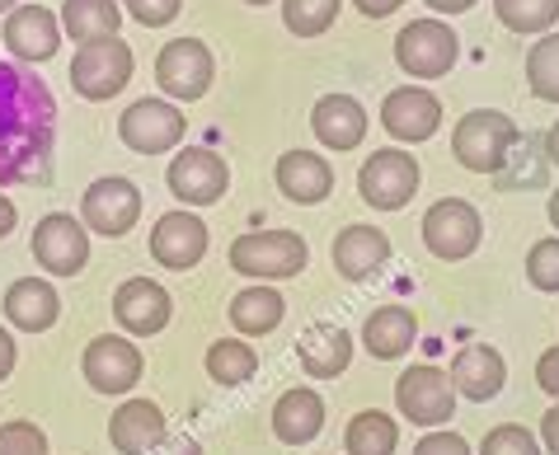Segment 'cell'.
<instances>
[{"instance_id":"obj_1","label":"cell","mask_w":559,"mask_h":455,"mask_svg":"<svg viewBox=\"0 0 559 455\" xmlns=\"http://www.w3.org/2000/svg\"><path fill=\"white\" fill-rule=\"evenodd\" d=\"M52 113L48 85L0 61V183L43 175L52 146Z\"/></svg>"},{"instance_id":"obj_2","label":"cell","mask_w":559,"mask_h":455,"mask_svg":"<svg viewBox=\"0 0 559 455\" xmlns=\"http://www.w3.org/2000/svg\"><path fill=\"white\" fill-rule=\"evenodd\" d=\"M522 141V128L499 108H475L465 113L452 132V155L471 169V175H499L512 146Z\"/></svg>"},{"instance_id":"obj_3","label":"cell","mask_w":559,"mask_h":455,"mask_svg":"<svg viewBox=\"0 0 559 455\" xmlns=\"http://www.w3.org/2000/svg\"><path fill=\"white\" fill-rule=\"evenodd\" d=\"M310 263V249L297 230H245L230 244V268L254 277V282H277V277H297Z\"/></svg>"},{"instance_id":"obj_4","label":"cell","mask_w":559,"mask_h":455,"mask_svg":"<svg viewBox=\"0 0 559 455\" xmlns=\"http://www.w3.org/2000/svg\"><path fill=\"white\" fill-rule=\"evenodd\" d=\"M456 57H461V38L442 20H414L395 38V61L414 81H438V75L456 67Z\"/></svg>"},{"instance_id":"obj_5","label":"cell","mask_w":559,"mask_h":455,"mask_svg":"<svg viewBox=\"0 0 559 455\" xmlns=\"http://www.w3.org/2000/svg\"><path fill=\"white\" fill-rule=\"evenodd\" d=\"M132 81V47L122 38H104V43H85L75 47V61H71V85L81 99L90 104H104L122 94Z\"/></svg>"},{"instance_id":"obj_6","label":"cell","mask_w":559,"mask_h":455,"mask_svg":"<svg viewBox=\"0 0 559 455\" xmlns=\"http://www.w3.org/2000/svg\"><path fill=\"white\" fill-rule=\"evenodd\" d=\"M155 81H160V89L169 94V99L179 104H198L203 94L212 89L216 81V57L207 43L198 38H175L160 47V57H155Z\"/></svg>"},{"instance_id":"obj_7","label":"cell","mask_w":559,"mask_h":455,"mask_svg":"<svg viewBox=\"0 0 559 455\" xmlns=\"http://www.w3.org/2000/svg\"><path fill=\"white\" fill-rule=\"evenodd\" d=\"M418 183H424V169L405 151H377L357 169V193L377 212H400L418 193Z\"/></svg>"},{"instance_id":"obj_8","label":"cell","mask_w":559,"mask_h":455,"mask_svg":"<svg viewBox=\"0 0 559 455\" xmlns=\"http://www.w3.org/2000/svg\"><path fill=\"white\" fill-rule=\"evenodd\" d=\"M479 240H485V221L465 197H442L424 212V244L428 254H438L442 263L471 259Z\"/></svg>"},{"instance_id":"obj_9","label":"cell","mask_w":559,"mask_h":455,"mask_svg":"<svg viewBox=\"0 0 559 455\" xmlns=\"http://www.w3.org/2000/svg\"><path fill=\"white\" fill-rule=\"evenodd\" d=\"M395 409L414 428H442L456 418V390L442 367H409L395 381Z\"/></svg>"},{"instance_id":"obj_10","label":"cell","mask_w":559,"mask_h":455,"mask_svg":"<svg viewBox=\"0 0 559 455\" xmlns=\"http://www.w3.org/2000/svg\"><path fill=\"white\" fill-rule=\"evenodd\" d=\"M81 221L90 235H108V240H122L136 221H142V188L132 179H95L81 197Z\"/></svg>"},{"instance_id":"obj_11","label":"cell","mask_w":559,"mask_h":455,"mask_svg":"<svg viewBox=\"0 0 559 455\" xmlns=\"http://www.w3.org/2000/svg\"><path fill=\"white\" fill-rule=\"evenodd\" d=\"M165 183H169V193H175L183 207H212V202L226 197L230 169H226V160L216 151L189 146V151H179L175 160H169Z\"/></svg>"},{"instance_id":"obj_12","label":"cell","mask_w":559,"mask_h":455,"mask_svg":"<svg viewBox=\"0 0 559 455\" xmlns=\"http://www.w3.org/2000/svg\"><path fill=\"white\" fill-rule=\"evenodd\" d=\"M28 249H34L38 268H48L52 277H81L90 263V230H85V221H75V216L52 212L34 226Z\"/></svg>"},{"instance_id":"obj_13","label":"cell","mask_w":559,"mask_h":455,"mask_svg":"<svg viewBox=\"0 0 559 455\" xmlns=\"http://www.w3.org/2000/svg\"><path fill=\"white\" fill-rule=\"evenodd\" d=\"M183 132H189V122L169 99H136L128 113L118 118V136L122 146L136 151V155H165L175 151Z\"/></svg>"},{"instance_id":"obj_14","label":"cell","mask_w":559,"mask_h":455,"mask_svg":"<svg viewBox=\"0 0 559 455\" xmlns=\"http://www.w3.org/2000/svg\"><path fill=\"white\" fill-rule=\"evenodd\" d=\"M81 371L90 390H99V395H132V385L142 381V352L122 334H104L85 348Z\"/></svg>"},{"instance_id":"obj_15","label":"cell","mask_w":559,"mask_h":455,"mask_svg":"<svg viewBox=\"0 0 559 455\" xmlns=\"http://www.w3.org/2000/svg\"><path fill=\"white\" fill-rule=\"evenodd\" d=\"M381 128L395 141H409V146L414 141H428L442 128V99L424 85H400L381 104Z\"/></svg>"},{"instance_id":"obj_16","label":"cell","mask_w":559,"mask_h":455,"mask_svg":"<svg viewBox=\"0 0 559 455\" xmlns=\"http://www.w3.org/2000/svg\"><path fill=\"white\" fill-rule=\"evenodd\" d=\"M207 254V226L183 207V212H165L151 230V259L160 268H175V273H189L198 268Z\"/></svg>"},{"instance_id":"obj_17","label":"cell","mask_w":559,"mask_h":455,"mask_svg":"<svg viewBox=\"0 0 559 455\" xmlns=\"http://www.w3.org/2000/svg\"><path fill=\"white\" fill-rule=\"evenodd\" d=\"M169 310H175L169 291L160 287V282H151V277H128L114 291V320L128 328L132 338L160 334V328L169 324Z\"/></svg>"},{"instance_id":"obj_18","label":"cell","mask_w":559,"mask_h":455,"mask_svg":"<svg viewBox=\"0 0 559 455\" xmlns=\"http://www.w3.org/2000/svg\"><path fill=\"white\" fill-rule=\"evenodd\" d=\"M456 395L475 399V404H489L503 395V381H508V362L499 357V348L489 343H465V348L452 357V371H447Z\"/></svg>"},{"instance_id":"obj_19","label":"cell","mask_w":559,"mask_h":455,"mask_svg":"<svg viewBox=\"0 0 559 455\" xmlns=\"http://www.w3.org/2000/svg\"><path fill=\"white\" fill-rule=\"evenodd\" d=\"M5 47L20 61H52L61 47V20L43 5H14L5 20Z\"/></svg>"},{"instance_id":"obj_20","label":"cell","mask_w":559,"mask_h":455,"mask_svg":"<svg viewBox=\"0 0 559 455\" xmlns=\"http://www.w3.org/2000/svg\"><path fill=\"white\" fill-rule=\"evenodd\" d=\"M367 122H371L367 108L353 94H324L310 108V128H316L320 146H330V151H357L367 136Z\"/></svg>"},{"instance_id":"obj_21","label":"cell","mask_w":559,"mask_h":455,"mask_svg":"<svg viewBox=\"0 0 559 455\" xmlns=\"http://www.w3.org/2000/svg\"><path fill=\"white\" fill-rule=\"evenodd\" d=\"M330 259H334L338 277L367 282L371 273L385 268V259H391V235L377 230V226H348V230H338Z\"/></svg>"},{"instance_id":"obj_22","label":"cell","mask_w":559,"mask_h":455,"mask_svg":"<svg viewBox=\"0 0 559 455\" xmlns=\"http://www.w3.org/2000/svg\"><path fill=\"white\" fill-rule=\"evenodd\" d=\"M273 179L292 202H301V207H316V202L334 193V165L316 151H287L283 160H277Z\"/></svg>"},{"instance_id":"obj_23","label":"cell","mask_w":559,"mask_h":455,"mask_svg":"<svg viewBox=\"0 0 559 455\" xmlns=\"http://www.w3.org/2000/svg\"><path fill=\"white\" fill-rule=\"evenodd\" d=\"M297 362L310 381H330L353 362V334L344 324H310L297 338Z\"/></svg>"},{"instance_id":"obj_24","label":"cell","mask_w":559,"mask_h":455,"mask_svg":"<svg viewBox=\"0 0 559 455\" xmlns=\"http://www.w3.org/2000/svg\"><path fill=\"white\" fill-rule=\"evenodd\" d=\"M61 315V296L52 282L43 277H20L10 282L5 291V320L10 328H20V334H43V328H52Z\"/></svg>"},{"instance_id":"obj_25","label":"cell","mask_w":559,"mask_h":455,"mask_svg":"<svg viewBox=\"0 0 559 455\" xmlns=\"http://www.w3.org/2000/svg\"><path fill=\"white\" fill-rule=\"evenodd\" d=\"M108 442L118 455H146L165 442V414L151 399H128L122 409L108 418Z\"/></svg>"},{"instance_id":"obj_26","label":"cell","mask_w":559,"mask_h":455,"mask_svg":"<svg viewBox=\"0 0 559 455\" xmlns=\"http://www.w3.org/2000/svg\"><path fill=\"white\" fill-rule=\"evenodd\" d=\"M320 432H324V399L310 385L287 390V395L273 404V436L283 446H306V442H316Z\"/></svg>"},{"instance_id":"obj_27","label":"cell","mask_w":559,"mask_h":455,"mask_svg":"<svg viewBox=\"0 0 559 455\" xmlns=\"http://www.w3.org/2000/svg\"><path fill=\"white\" fill-rule=\"evenodd\" d=\"M414 338H418V320H414L409 306H381V310H371L367 324H362V343L377 362L405 357L414 348Z\"/></svg>"},{"instance_id":"obj_28","label":"cell","mask_w":559,"mask_h":455,"mask_svg":"<svg viewBox=\"0 0 559 455\" xmlns=\"http://www.w3.org/2000/svg\"><path fill=\"white\" fill-rule=\"evenodd\" d=\"M283 315H287V301L269 287V282H254V287L230 296V324H236V334H245V338L273 334V328L283 324Z\"/></svg>"},{"instance_id":"obj_29","label":"cell","mask_w":559,"mask_h":455,"mask_svg":"<svg viewBox=\"0 0 559 455\" xmlns=\"http://www.w3.org/2000/svg\"><path fill=\"white\" fill-rule=\"evenodd\" d=\"M118 24H122L118 0H67V5H61V34L75 38L81 47L118 38Z\"/></svg>"},{"instance_id":"obj_30","label":"cell","mask_w":559,"mask_h":455,"mask_svg":"<svg viewBox=\"0 0 559 455\" xmlns=\"http://www.w3.org/2000/svg\"><path fill=\"white\" fill-rule=\"evenodd\" d=\"M400 446V422L381 409H362L353 414L348 432H344V451L348 455H395Z\"/></svg>"},{"instance_id":"obj_31","label":"cell","mask_w":559,"mask_h":455,"mask_svg":"<svg viewBox=\"0 0 559 455\" xmlns=\"http://www.w3.org/2000/svg\"><path fill=\"white\" fill-rule=\"evenodd\" d=\"M254 371H259V357H254L250 343L222 338V343H212V348H207V375H212L216 385L236 390L245 381H254Z\"/></svg>"},{"instance_id":"obj_32","label":"cell","mask_w":559,"mask_h":455,"mask_svg":"<svg viewBox=\"0 0 559 455\" xmlns=\"http://www.w3.org/2000/svg\"><path fill=\"white\" fill-rule=\"evenodd\" d=\"M493 14L512 34H550L559 20V0H493Z\"/></svg>"},{"instance_id":"obj_33","label":"cell","mask_w":559,"mask_h":455,"mask_svg":"<svg viewBox=\"0 0 559 455\" xmlns=\"http://www.w3.org/2000/svg\"><path fill=\"white\" fill-rule=\"evenodd\" d=\"M526 85H532L536 99L559 104V34H540V43H532V52H526Z\"/></svg>"},{"instance_id":"obj_34","label":"cell","mask_w":559,"mask_h":455,"mask_svg":"<svg viewBox=\"0 0 559 455\" xmlns=\"http://www.w3.org/2000/svg\"><path fill=\"white\" fill-rule=\"evenodd\" d=\"M338 5L344 0H283V24L297 38H320L338 20Z\"/></svg>"},{"instance_id":"obj_35","label":"cell","mask_w":559,"mask_h":455,"mask_svg":"<svg viewBox=\"0 0 559 455\" xmlns=\"http://www.w3.org/2000/svg\"><path fill=\"white\" fill-rule=\"evenodd\" d=\"M526 282L536 291H559V235L532 244V254H526Z\"/></svg>"},{"instance_id":"obj_36","label":"cell","mask_w":559,"mask_h":455,"mask_svg":"<svg viewBox=\"0 0 559 455\" xmlns=\"http://www.w3.org/2000/svg\"><path fill=\"white\" fill-rule=\"evenodd\" d=\"M0 455H48V432L38 422H0Z\"/></svg>"},{"instance_id":"obj_37","label":"cell","mask_w":559,"mask_h":455,"mask_svg":"<svg viewBox=\"0 0 559 455\" xmlns=\"http://www.w3.org/2000/svg\"><path fill=\"white\" fill-rule=\"evenodd\" d=\"M479 455H546V451H540V442L522 422H503V428H493L485 442H479Z\"/></svg>"},{"instance_id":"obj_38","label":"cell","mask_w":559,"mask_h":455,"mask_svg":"<svg viewBox=\"0 0 559 455\" xmlns=\"http://www.w3.org/2000/svg\"><path fill=\"white\" fill-rule=\"evenodd\" d=\"M118 5L128 10L136 24L165 28V24H175V20H179V5H183V0H118Z\"/></svg>"},{"instance_id":"obj_39","label":"cell","mask_w":559,"mask_h":455,"mask_svg":"<svg viewBox=\"0 0 559 455\" xmlns=\"http://www.w3.org/2000/svg\"><path fill=\"white\" fill-rule=\"evenodd\" d=\"M414 455H475L471 442H465L461 432H447V428H432L424 442L414 446Z\"/></svg>"},{"instance_id":"obj_40","label":"cell","mask_w":559,"mask_h":455,"mask_svg":"<svg viewBox=\"0 0 559 455\" xmlns=\"http://www.w3.org/2000/svg\"><path fill=\"white\" fill-rule=\"evenodd\" d=\"M536 385L546 390L550 399H559V348H546L536 362Z\"/></svg>"},{"instance_id":"obj_41","label":"cell","mask_w":559,"mask_h":455,"mask_svg":"<svg viewBox=\"0 0 559 455\" xmlns=\"http://www.w3.org/2000/svg\"><path fill=\"white\" fill-rule=\"evenodd\" d=\"M540 446H546V455H559V399H555V409L540 418Z\"/></svg>"},{"instance_id":"obj_42","label":"cell","mask_w":559,"mask_h":455,"mask_svg":"<svg viewBox=\"0 0 559 455\" xmlns=\"http://www.w3.org/2000/svg\"><path fill=\"white\" fill-rule=\"evenodd\" d=\"M357 10L367 14V20H385V14H395L400 5H405V0H353Z\"/></svg>"},{"instance_id":"obj_43","label":"cell","mask_w":559,"mask_h":455,"mask_svg":"<svg viewBox=\"0 0 559 455\" xmlns=\"http://www.w3.org/2000/svg\"><path fill=\"white\" fill-rule=\"evenodd\" d=\"M155 455H203V446H198L193 436H179V442H160Z\"/></svg>"},{"instance_id":"obj_44","label":"cell","mask_w":559,"mask_h":455,"mask_svg":"<svg viewBox=\"0 0 559 455\" xmlns=\"http://www.w3.org/2000/svg\"><path fill=\"white\" fill-rule=\"evenodd\" d=\"M14 371V338H10V328H0V381Z\"/></svg>"},{"instance_id":"obj_45","label":"cell","mask_w":559,"mask_h":455,"mask_svg":"<svg viewBox=\"0 0 559 455\" xmlns=\"http://www.w3.org/2000/svg\"><path fill=\"white\" fill-rule=\"evenodd\" d=\"M424 5L432 14H465V10H475V0H424Z\"/></svg>"},{"instance_id":"obj_46","label":"cell","mask_w":559,"mask_h":455,"mask_svg":"<svg viewBox=\"0 0 559 455\" xmlns=\"http://www.w3.org/2000/svg\"><path fill=\"white\" fill-rule=\"evenodd\" d=\"M14 221H20V212H14V202L0 193V240H5V235L14 230Z\"/></svg>"},{"instance_id":"obj_47","label":"cell","mask_w":559,"mask_h":455,"mask_svg":"<svg viewBox=\"0 0 559 455\" xmlns=\"http://www.w3.org/2000/svg\"><path fill=\"white\" fill-rule=\"evenodd\" d=\"M546 160H550V165H559V122L546 132Z\"/></svg>"},{"instance_id":"obj_48","label":"cell","mask_w":559,"mask_h":455,"mask_svg":"<svg viewBox=\"0 0 559 455\" xmlns=\"http://www.w3.org/2000/svg\"><path fill=\"white\" fill-rule=\"evenodd\" d=\"M550 226L559 230V188H555V193H550Z\"/></svg>"},{"instance_id":"obj_49","label":"cell","mask_w":559,"mask_h":455,"mask_svg":"<svg viewBox=\"0 0 559 455\" xmlns=\"http://www.w3.org/2000/svg\"><path fill=\"white\" fill-rule=\"evenodd\" d=\"M14 5H20V0H0V14H5V10H14Z\"/></svg>"},{"instance_id":"obj_50","label":"cell","mask_w":559,"mask_h":455,"mask_svg":"<svg viewBox=\"0 0 559 455\" xmlns=\"http://www.w3.org/2000/svg\"><path fill=\"white\" fill-rule=\"evenodd\" d=\"M245 5H273V0H245Z\"/></svg>"}]
</instances>
